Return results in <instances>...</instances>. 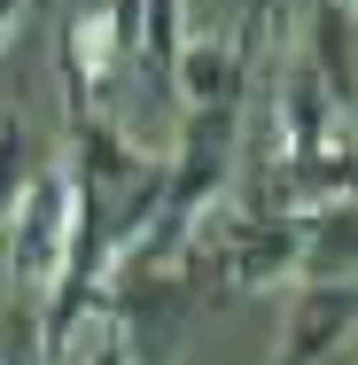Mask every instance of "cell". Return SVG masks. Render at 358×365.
<instances>
[{
  "mask_svg": "<svg viewBox=\"0 0 358 365\" xmlns=\"http://www.w3.org/2000/svg\"><path fill=\"white\" fill-rule=\"evenodd\" d=\"M0 365H8V358H0Z\"/></svg>",
  "mask_w": 358,
  "mask_h": 365,
  "instance_id": "52a82bcc",
  "label": "cell"
},
{
  "mask_svg": "<svg viewBox=\"0 0 358 365\" xmlns=\"http://www.w3.org/2000/svg\"><path fill=\"white\" fill-rule=\"evenodd\" d=\"M24 16H31V0H0V47L24 31Z\"/></svg>",
  "mask_w": 358,
  "mask_h": 365,
  "instance_id": "8992f818",
  "label": "cell"
},
{
  "mask_svg": "<svg viewBox=\"0 0 358 365\" xmlns=\"http://www.w3.org/2000/svg\"><path fill=\"white\" fill-rule=\"evenodd\" d=\"M31 171H39V163H31V133H24V117L0 109V241H8V218H16Z\"/></svg>",
  "mask_w": 358,
  "mask_h": 365,
  "instance_id": "277c9868",
  "label": "cell"
},
{
  "mask_svg": "<svg viewBox=\"0 0 358 365\" xmlns=\"http://www.w3.org/2000/svg\"><path fill=\"white\" fill-rule=\"evenodd\" d=\"M71 241H78V187H71V163H39L16 218H8V288H16V319H39L55 288H63V264H71Z\"/></svg>",
  "mask_w": 358,
  "mask_h": 365,
  "instance_id": "6da1fadb",
  "label": "cell"
},
{
  "mask_svg": "<svg viewBox=\"0 0 358 365\" xmlns=\"http://www.w3.org/2000/svg\"><path fill=\"white\" fill-rule=\"evenodd\" d=\"M351 350V288H296L281 334V365H327Z\"/></svg>",
  "mask_w": 358,
  "mask_h": 365,
  "instance_id": "7a4b0ae2",
  "label": "cell"
},
{
  "mask_svg": "<svg viewBox=\"0 0 358 365\" xmlns=\"http://www.w3.org/2000/svg\"><path fill=\"white\" fill-rule=\"evenodd\" d=\"M179 47H187V0H141V55H133V71H141V86H148V109L171 101Z\"/></svg>",
  "mask_w": 358,
  "mask_h": 365,
  "instance_id": "3957f363",
  "label": "cell"
},
{
  "mask_svg": "<svg viewBox=\"0 0 358 365\" xmlns=\"http://www.w3.org/2000/svg\"><path fill=\"white\" fill-rule=\"evenodd\" d=\"M78 365H133V327H117V319H94L86 334L71 342Z\"/></svg>",
  "mask_w": 358,
  "mask_h": 365,
  "instance_id": "5b68a950",
  "label": "cell"
}]
</instances>
